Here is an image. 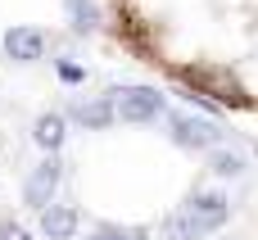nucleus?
Listing matches in <instances>:
<instances>
[{"instance_id": "nucleus-1", "label": "nucleus", "mask_w": 258, "mask_h": 240, "mask_svg": "<svg viewBox=\"0 0 258 240\" xmlns=\"http://www.w3.org/2000/svg\"><path fill=\"white\" fill-rule=\"evenodd\" d=\"M109 100H113V113L122 123H154L163 113V95L154 86H118Z\"/></svg>"}, {"instance_id": "nucleus-2", "label": "nucleus", "mask_w": 258, "mask_h": 240, "mask_svg": "<svg viewBox=\"0 0 258 240\" xmlns=\"http://www.w3.org/2000/svg\"><path fill=\"white\" fill-rule=\"evenodd\" d=\"M168 127H172V141H177L181 150H213V145L222 141V127H218L213 118L172 113V118H168Z\"/></svg>"}, {"instance_id": "nucleus-3", "label": "nucleus", "mask_w": 258, "mask_h": 240, "mask_svg": "<svg viewBox=\"0 0 258 240\" xmlns=\"http://www.w3.org/2000/svg\"><path fill=\"white\" fill-rule=\"evenodd\" d=\"M186 218H190V227H195V236H213L218 227H227V218H231V204H227V195H218V191H204V195H195L190 204H186Z\"/></svg>"}, {"instance_id": "nucleus-4", "label": "nucleus", "mask_w": 258, "mask_h": 240, "mask_svg": "<svg viewBox=\"0 0 258 240\" xmlns=\"http://www.w3.org/2000/svg\"><path fill=\"white\" fill-rule=\"evenodd\" d=\"M59 177H63V163L50 154L45 163L32 168V177H27V186H23V200H27L32 209H45V204L54 200V191H59Z\"/></svg>"}, {"instance_id": "nucleus-5", "label": "nucleus", "mask_w": 258, "mask_h": 240, "mask_svg": "<svg viewBox=\"0 0 258 240\" xmlns=\"http://www.w3.org/2000/svg\"><path fill=\"white\" fill-rule=\"evenodd\" d=\"M5 54L14 59V64H32V59H41L45 54V32H36V27H27V23H14L9 32H5Z\"/></svg>"}, {"instance_id": "nucleus-6", "label": "nucleus", "mask_w": 258, "mask_h": 240, "mask_svg": "<svg viewBox=\"0 0 258 240\" xmlns=\"http://www.w3.org/2000/svg\"><path fill=\"white\" fill-rule=\"evenodd\" d=\"M41 236L45 240H73L77 236V209L73 204H45L41 209Z\"/></svg>"}, {"instance_id": "nucleus-7", "label": "nucleus", "mask_w": 258, "mask_h": 240, "mask_svg": "<svg viewBox=\"0 0 258 240\" xmlns=\"http://www.w3.org/2000/svg\"><path fill=\"white\" fill-rule=\"evenodd\" d=\"M68 118H73V123H82L86 132H104L118 113H113V100H104V95H100V100H82V104H73V109H68Z\"/></svg>"}, {"instance_id": "nucleus-8", "label": "nucleus", "mask_w": 258, "mask_h": 240, "mask_svg": "<svg viewBox=\"0 0 258 240\" xmlns=\"http://www.w3.org/2000/svg\"><path fill=\"white\" fill-rule=\"evenodd\" d=\"M63 136H68V118H63V113H41V118L32 123V141H36L45 154H54V150L63 145Z\"/></svg>"}, {"instance_id": "nucleus-9", "label": "nucleus", "mask_w": 258, "mask_h": 240, "mask_svg": "<svg viewBox=\"0 0 258 240\" xmlns=\"http://www.w3.org/2000/svg\"><path fill=\"white\" fill-rule=\"evenodd\" d=\"M213 172L218 177H240L245 172V159L236 150H213Z\"/></svg>"}, {"instance_id": "nucleus-10", "label": "nucleus", "mask_w": 258, "mask_h": 240, "mask_svg": "<svg viewBox=\"0 0 258 240\" xmlns=\"http://www.w3.org/2000/svg\"><path fill=\"white\" fill-rule=\"evenodd\" d=\"M68 9H73V27H77V32H95L100 14H95L91 0H68Z\"/></svg>"}, {"instance_id": "nucleus-11", "label": "nucleus", "mask_w": 258, "mask_h": 240, "mask_svg": "<svg viewBox=\"0 0 258 240\" xmlns=\"http://www.w3.org/2000/svg\"><path fill=\"white\" fill-rule=\"evenodd\" d=\"M159 240H200V236H195V227H190V218H186V213H172V218L163 222Z\"/></svg>"}, {"instance_id": "nucleus-12", "label": "nucleus", "mask_w": 258, "mask_h": 240, "mask_svg": "<svg viewBox=\"0 0 258 240\" xmlns=\"http://www.w3.org/2000/svg\"><path fill=\"white\" fill-rule=\"evenodd\" d=\"M59 77H63V82H82V77H86V68H82V64H73V59H59Z\"/></svg>"}, {"instance_id": "nucleus-13", "label": "nucleus", "mask_w": 258, "mask_h": 240, "mask_svg": "<svg viewBox=\"0 0 258 240\" xmlns=\"http://www.w3.org/2000/svg\"><path fill=\"white\" fill-rule=\"evenodd\" d=\"M82 240H127V231H118V227H95V231H86Z\"/></svg>"}, {"instance_id": "nucleus-14", "label": "nucleus", "mask_w": 258, "mask_h": 240, "mask_svg": "<svg viewBox=\"0 0 258 240\" xmlns=\"http://www.w3.org/2000/svg\"><path fill=\"white\" fill-rule=\"evenodd\" d=\"M0 240H32V236H27L18 222H0Z\"/></svg>"}, {"instance_id": "nucleus-15", "label": "nucleus", "mask_w": 258, "mask_h": 240, "mask_svg": "<svg viewBox=\"0 0 258 240\" xmlns=\"http://www.w3.org/2000/svg\"><path fill=\"white\" fill-rule=\"evenodd\" d=\"M127 240H150V236L145 231H127Z\"/></svg>"}, {"instance_id": "nucleus-16", "label": "nucleus", "mask_w": 258, "mask_h": 240, "mask_svg": "<svg viewBox=\"0 0 258 240\" xmlns=\"http://www.w3.org/2000/svg\"><path fill=\"white\" fill-rule=\"evenodd\" d=\"M254 154H258V150H254Z\"/></svg>"}]
</instances>
